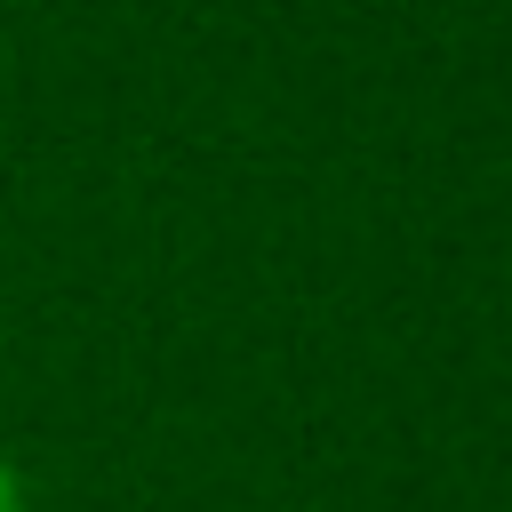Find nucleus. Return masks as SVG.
<instances>
[{
	"label": "nucleus",
	"instance_id": "nucleus-1",
	"mask_svg": "<svg viewBox=\"0 0 512 512\" xmlns=\"http://www.w3.org/2000/svg\"><path fill=\"white\" fill-rule=\"evenodd\" d=\"M0 512H24V480H16L8 456H0Z\"/></svg>",
	"mask_w": 512,
	"mask_h": 512
}]
</instances>
